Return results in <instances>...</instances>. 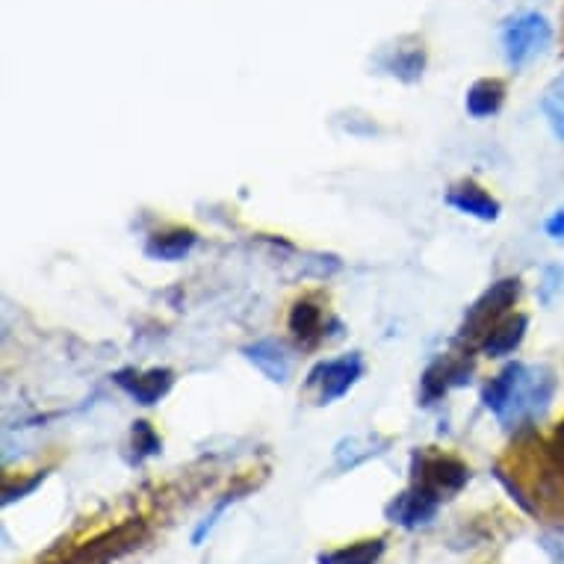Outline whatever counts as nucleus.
Segmentation results:
<instances>
[{"label":"nucleus","instance_id":"423d86ee","mask_svg":"<svg viewBox=\"0 0 564 564\" xmlns=\"http://www.w3.org/2000/svg\"><path fill=\"white\" fill-rule=\"evenodd\" d=\"M364 376V358L361 351H349L334 361L316 364L314 370L307 372V390H314L316 405H332L334 399H343L349 393Z\"/></svg>","mask_w":564,"mask_h":564},{"label":"nucleus","instance_id":"412c9836","mask_svg":"<svg viewBox=\"0 0 564 564\" xmlns=\"http://www.w3.org/2000/svg\"><path fill=\"white\" fill-rule=\"evenodd\" d=\"M246 490H249V488L231 490V494H225L223 500L216 502L214 511H210V514H207V518H204L202 523H198V527H195V532H193V544H195V546L204 544V538H207V535H210V532H214V527H216V523H219V518H223L225 511L231 509L234 502L242 500V494H246Z\"/></svg>","mask_w":564,"mask_h":564},{"label":"nucleus","instance_id":"aec40b11","mask_svg":"<svg viewBox=\"0 0 564 564\" xmlns=\"http://www.w3.org/2000/svg\"><path fill=\"white\" fill-rule=\"evenodd\" d=\"M130 449H133V458H130V462L139 464L145 462V458H151V455L163 453V441H160L158 432L151 429V423L137 420V423H133V432H130Z\"/></svg>","mask_w":564,"mask_h":564},{"label":"nucleus","instance_id":"1a4fd4ad","mask_svg":"<svg viewBox=\"0 0 564 564\" xmlns=\"http://www.w3.org/2000/svg\"><path fill=\"white\" fill-rule=\"evenodd\" d=\"M446 204L458 210L464 216H473V219H479V223H497L502 214V204L488 193V189H481L476 181H462V184H455L449 193H446Z\"/></svg>","mask_w":564,"mask_h":564},{"label":"nucleus","instance_id":"f3484780","mask_svg":"<svg viewBox=\"0 0 564 564\" xmlns=\"http://www.w3.org/2000/svg\"><path fill=\"white\" fill-rule=\"evenodd\" d=\"M288 325H290V332H293V337H296L299 343H305V346L323 340L325 337L323 307L314 305L311 299H302V302H296L293 311H290Z\"/></svg>","mask_w":564,"mask_h":564},{"label":"nucleus","instance_id":"0eeeda50","mask_svg":"<svg viewBox=\"0 0 564 564\" xmlns=\"http://www.w3.org/2000/svg\"><path fill=\"white\" fill-rule=\"evenodd\" d=\"M112 381H116L137 405L151 408L158 405L160 399H166L169 390L175 388V372L169 370V367H154V370H133V367H124V370L112 372Z\"/></svg>","mask_w":564,"mask_h":564},{"label":"nucleus","instance_id":"2eb2a0df","mask_svg":"<svg viewBox=\"0 0 564 564\" xmlns=\"http://www.w3.org/2000/svg\"><path fill=\"white\" fill-rule=\"evenodd\" d=\"M198 234L193 228H169V231L151 234L145 242V254L151 260H163V263H177L195 249Z\"/></svg>","mask_w":564,"mask_h":564},{"label":"nucleus","instance_id":"f8f14e48","mask_svg":"<svg viewBox=\"0 0 564 564\" xmlns=\"http://www.w3.org/2000/svg\"><path fill=\"white\" fill-rule=\"evenodd\" d=\"M379 65L388 75L402 80V84H416L423 77V72H426V47H423V42H416V39H411L408 47L399 42L397 47H390L388 54L381 56Z\"/></svg>","mask_w":564,"mask_h":564},{"label":"nucleus","instance_id":"9b49d317","mask_svg":"<svg viewBox=\"0 0 564 564\" xmlns=\"http://www.w3.org/2000/svg\"><path fill=\"white\" fill-rule=\"evenodd\" d=\"M242 358L267 376L269 381L275 384H284L290 379V370H293V361H290L284 343L278 340H258L242 349Z\"/></svg>","mask_w":564,"mask_h":564},{"label":"nucleus","instance_id":"6e6552de","mask_svg":"<svg viewBox=\"0 0 564 564\" xmlns=\"http://www.w3.org/2000/svg\"><path fill=\"white\" fill-rule=\"evenodd\" d=\"M437 511H441V502H437L435 497H429L423 488L411 485V488L402 490L399 497H393V500L388 502L384 518H388L393 527L420 529L429 527V523L437 518Z\"/></svg>","mask_w":564,"mask_h":564},{"label":"nucleus","instance_id":"4be33fe9","mask_svg":"<svg viewBox=\"0 0 564 564\" xmlns=\"http://www.w3.org/2000/svg\"><path fill=\"white\" fill-rule=\"evenodd\" d=\"M45 476H47V473L42 470V473H36V476H33V479H30V481L19 485V488H3V506H10V502L21 500V497H24V494H30V490H36L39 485L45 481Z\"/></svg>","mask_w":564,"mask_h":564},{"label":"nucleus","instance_id":"f257e3e1","mask_svg":"<svg viewBox=\"0 0 564 564\" xmlns=\"http://www.w3.org/2000/svg\"><path fill=\"white\" fill-rule=\"evenodd\" d=\"M555 393V376L550 367L509 364L481 390V402L502 426H527L544 414Z\"/></svg>","mask_w":564,"mask_h":564},{"label":"nucleus","instance_id":"5701e85b","mask_svg":"<svg viewBox=\"0 0 564 564\" xmlns=\"http://www.w3.org/2000/svg\"><path fill=\"white\" fill-rule=\"evenodd\" d=\"M544 231L546 237H553V240H564V210H558V214H553L546 219Z\"/></svg>","mask_w":564,"mask_h":564},{"label":"nucleus","instance_id":"ddd939ff","mask_svg":"<svg viewBox=\"0 0 564 564\" xmlns=\"http://www.w3.org/2000/svg\"><path fill=\"white\" fill-rule=\"evenodd\" d=\"M529 332V316L514 314L506 316L502 323H497L485 337H481V351L490 355V358H509L520 349V343Z\"/></svg>","mask_w":564,"mask_h":564},{"label":"nucleus","instance_id":"f03ea898","mask_svg":"<svg viewBox=\"0 0 564 564\" xmlns=\"http://www.w3.org/2000/svg\"><path fill=\"white\" fill-rule=\"evenodd\" d=\"M470 481V467L453 455L437 453H414L411 458V485L423 488L429 497H435L441 506L462 494Z\"/></svg>","mask_w":564,"mask_h":564},{"label":"nucleus","instance_id":"9d476101","mask_svg":"<svg viewBox=\"0 0 564 564\" xmlns=\"http://www.w3.org/2000/svg\"><path fill=\"white\" fill-rule=\"evenodd\" d=\"M473 364L467 358H441L423 372V402L432 405L435 399L449 393L453 388H462L470 381Z\"/></svg>","mask_w":564,"mask_h":564},{"label":"nucleus","instance_id":"20e7f679","mask_svg":"<svg viewBox=\"0 0 564 564\" xmlns=\"http://www.w3.org/2000/svg\"><path fill=\"white\" fill-rule=\"evenodd\" d=\"M149 535L145 529V520L130 518L124 523H119L116 529H107L104 535L86 541V544L75 546L72 553L65 555L63 564H112L124 558L130 550H137Z\"/></svg>","mask_w":564,"mask_h":564},{"label":"nucleus","instance_id":"4468645a","mask_svg":"<svg viewBox=\"0 0 564 564\" xmlns=\"http://www.w3.org/2000/svg\"><path fill=\"white\" fill-rule=\"evenodd\" d=\"M390 444H393V441L384 435L343 437L340 444L334 446V464H337V470H351V467L370 462V458H376V455L388 453Z\"/></svg>","mask_w":564,"mask_h":564},{"label":"nucleus","instance_id":"a211bd4d","mask_svg":"<svg viewBox=\"0 0 564 564\" xmlns=\"http://www.w3.org/2000/svg\"><path fill=\"white\" fill-rule=\"evenodd\" d=\"M384 538H367V541H355L340 550H328V553L316 555V564H379L384 555Z\"/></svg>","mask_w":564,"mask_h":564},{"label":"nucleus","instance_id":"7ed1b4c3","mask_svg":"<svg viewBox=\"0 0 564 564\" xmlns=\"http://www.w3.org/2000/svg\"><path fill=\"white\" fill-rule=\"evenodd\" d=\"M550 39H553V28L541 12H520V15L502 24V56H506V63L511 68H523L538 54H544Z\"/></svg>","mask_w":564,"mask_h":564},{"label":"nucleus","instance_id":"dca6fc26","mask_svg":"<svg viewBox=\"0 0 564 564\" xmlns=\"http://www.w3.org/2000/svg\"><path fill=\"white\" fill-rule=\"evenodd\" d=\"M506 104V84L497 80V77H481L467 89V98H464V107L470 112L473 119H490L497 116Z\"/></svg>","mask_w":564,"mask_h":564},{"label":"nucleus","instance_id":"39448f33","mask_svg":"<svg viewBox=\"0 0 564 564\" xmlns=\"http://www.w3.org/2000/svg\"><path fill=\"white\" fill-rule=\"evenodd\" d=\"M520 296V278H500L481 293L464 316L462 337H485L497 323L506 319Z\"/></svg>","mask_w":564,"mask_h":564},{"label":"nucleus","instance_id":"6ab92c4d","mask_svg":"<svg viewBox=\"0 0 564 564\" xmlns=\"http://www.w3.org/2000/svg\"><path fill=\"white\" fill-rule=\"evenodd\" d=\"M541 112H544L546 124L553 130V137L564 142V75H558L553 84L544 89L541 98Z\"/></svg>","mask_w":564,"mask_h":564}]
</instances>
